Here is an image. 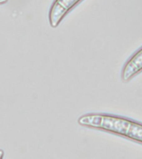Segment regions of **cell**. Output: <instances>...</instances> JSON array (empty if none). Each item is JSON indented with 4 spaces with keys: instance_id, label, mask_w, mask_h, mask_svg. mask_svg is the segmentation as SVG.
<instances>
[{
    "instance_id": "cell-1",
    "label": "cell",
    "mask_w": 142,
    "mask_h": 159,
    "mask_svg": "<svg viewBox=\"0 0 142 159\" xmlns=\"http://www.w3.org/2000/svg\"><path fill=\"white\" fill-rule=\"evenodd\" d=\"M77 123L83 127L119 135L142 144V124L130 119L109 114L90 113L79 117Z\"/></svg>"
},
{
    "instance_id": "cell-2",
    "label": "cell",
    "mask_w": 142,
    "mask_h": 159,
    "mask_svg": "<svg viewBox=\"0 0 142 159\" xmlns=\"http://www.w3.org/2000/svg\"><path fill=\"white\" fill-rule=\"evenodd\" d=\"M81 1L82 0H54L48 12L50 26L53 28L58 27L67 13Z\"/></svg>"
},
{
    "instance_id": "cell-3",
    "label": "cell",
    "mask_w": 142,
    "mask_h": 159,
    "mask_svg": "<svg viewBox=\"0 0 142 159\" xmlns=\"http://www.w3.org/2000/svg\"><path fill=\"white\" fill-rule=\"evenodd\" d=\"M142 71V47L135 52L122 67L121 78L122 81L128 82Z\"/></svg>"
},
{
    "instance_id": "cell-4",
    "label": "cell",
    "mask_w": 142,
    "mask_h": 159,
    "mask_svg": "<svg viewBox=\"0 0 142 159\" xmlns=\"http://www.w3.org/2000/svg\"><path fill=\"white\" fill-rule=\"evenodd\" d=\"M4 156V152L2 151V149H0V159H2Z\"/></svg>"
},
{
    "instance_id": "cell-5",
    "label": "cell",
    "mask_w": 142,
    "mask_h": 159,
    "mask_svg": "<svg viewBox=\"0 0 142 159\" xmlns=\"http://www.w3.org/2000/svg\"><path fill=\"white\" fill-rule=\"evenodd\" d=\"M7 1H8V0H0V5H2V4H5V3H7Z\"/></svg>"
}]
</instances>
